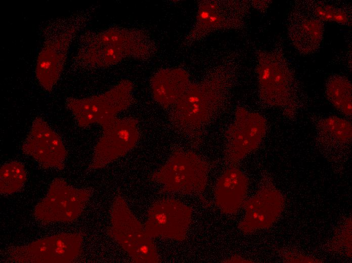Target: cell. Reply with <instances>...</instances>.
Masks as SVG:
<instances>
[{"label": "cell", "mask_w": 352, "mask_h": 263, "mask_svg": "<svg viewBox=\"0 0 352 263\" xmlns=\"http://www.w3.org/2000/svg\"><path fill=\"white\" fill-rule=\"evenodd\" d=\"M232 84L226 70H217L198 82H190L170 108L169 122L195 146L199 145L206 128L225 105Z\"/></svg>", "instance_id": "1"}, {"label": "cell", "mask_w": 352, "mask_h": 263, "mask_svg": "<svg viewBox=\"0 0 352 263\" xmlns=\"http://www.w3.org/2000/svg\"><path fill=\"white\" fill-rule=\"evenodd\" d=\"M156 52L155 41L145 30L111 26L81 34L72 66L87 69L105 68L126 58L146 61Z\"/></svg>", "instance_id": "2"}, {"label": "cell", "mask_w": 352, "mask_h": 263, "mask_svg": "<svg viewBox=\"0 0 352 263\" xmlns=\"http://www.w3.org/2000/svg\"><path fill=\"white\" fill-rule=\"evenodd\" d=\"M98 6L51 19L45 25L42 46L35 68L36 77L45 90L52 92L57 83L72 42L89 24Z\"/></svg>", "instance_id": "3"}, {"label": "cell", "mask_w": 352, "mask_h": 263, "mask_svg": "<svg viewBox=\"0 0 352 263\" xmlns=\"http://www.w3.org/2000/svg\"><path fill=\"white\" fill-rule=\"evenodd\" d=\"M209 171L208 163L201 156L192 151L177 149L149 179L162 185V193L201 194L206 189Z\"/></svg>", "instance_id": "4"}, {"label": "cell", "mask_w": 352, "mask_h": 263, "mask_svg": "<svg viewBox=\"0 0 352 263\" xmlns=\"http://www.w3.org/2000/svg\"><path fill=\"white\" fill-rule=\"evenodd\" d=\"M110 216L108 235L127 253L134 262H161L153 239L146 234L144 225L120 195L114 199Z\"/></svg>", "instance_id": "5"}, {"label": "cell", "mask_w": 352, "mask_h": 263, "mask_svg": "<svg viewBox=\"0 0 352 263\" xmlns=\"http://www.w3.org/2000/svg\"><path fill=\"white\" fill-rule=\"evenodd\" d=\"M134 89L133 82L124 79L99 95L83 98H67L65 105L79 127L85 128L94 124L101 125L133 105Z\"/></svg>", "instance_id": "6"}, {"label": "cell", "mask_w": 352, "mask_h": 263, "mask_svg": "<svg viewBox=\"0 0 352 263\" xmlns=\"http://www.w3.org/2000/svg\"><path fill=\"white\" fill-rule=\"evenodd\" d=\"M83 236L79 233H60L24 246L8 248L5 252L11 262L68 263L79 255Z\"/></svg>", "instance_id": "7"}, {"label": "cell", "mask_w": 352, "mask_h": 263, "mask_svg": "<svg viewBox=\"0 0 352 263\" xmlns=\"http://www.w3.org/2000/svg\"><path fill=\"white\" fill-rule=\"evenodd\" d=\"M101 126L102 134L94 148L90 170L103 168L125 156L140 139L139 120L135 117H116Z\"/></svg>", "instance_id": "8"}, {"label": "cell", "mask_w": 352, "mask_h": 263, "mask_svg": "<svg viewBox=\"0 0 352 263\" xmlns=\"http://www.w3.org/2000/svg\"><path fill=\"white\" fill-rule=\"evenodd\" d=\"M267 120L259 113L243 107H237L233 122L225 133L224 159L234 166L258 148L267 131Z\"/></svg>", "instance_id": "9"}, {"label": "cell", "mask_w": 352, "mask_h": 263, "mask_svg": "<svg viewBox=\"0 0 352 263\" xmlns=\"http://www.w3.org/2000/svg\"><path fill=\"white\" fill-rule=\"evenodd\" d=\"M91 195L89 190L75 188L64 180L56 178L46 196L35 206L34 214L46 223L73 221L81 215Z\"/></svg>", "instance_id": "10"}, {"label": "cell", "mask_w": 352, "mask_h": 263, "mask_svg": "<svg viewBox=\"0 0 352 263\" xmlns=\"http://www.w3.org/2000/svg\"><path fill=\"white\" fill-rule=\"evenodd\" d=\"M247 9V5L239 1H200L195 23L183 45H191L215 31L239 27Z\"/></svg>", "instance_id": "11"}, {"label": "cell", "mask_w": 352, "mask_h": 263, "mask_svg": "<svg viewBox=\"0 0 352 263\" xmlns=\"http://www.w3.org/2000/svg\"><path fill=\"white\" fill-rule=\"evenodd\" d=\"M256 71L259 95L265 104L284 107L292 103L294 80L281 57L269 52H260Z\"/></svg>", "instance_id": "12"}, {"label": "cell", "mask_w": 352, "mask_h": 263, "mask_svg": "<svg viewBox=\"0 0 352 263\" xmlns=\"http://www.w3.org/2000/svg\"><path fill=\"white\" fill-rule=\"evenodd\" d=\"M193 212L191 207L176 199L156 201L148 209L145 232L152 239L184 241L192 223Z\"/></svg>", "instance_id": "13"}, {"label": "cell", "mask_w": 352, "mask_h": 263, "mask_svg": "<svg viewBox=\"0 0 352 263\" xmlns=\"http://www.w3.org/2000/svg\"><path fill=\"white\" fill-rule=\"evenodd\" d=\"M21 150L44 169L64 168L67 152L62 139L40 117L33 120Z\"/></svg>", "instance_id": "14"}, {"label": "cell", "mask_w": 352, "mask_h": 263, "mask_svg": "<svg viewBox=\"0 0 352 263\" xmlns=\"http://www.w3.org/2000/svg\"><path fill=\"white\" fill-rule=\"evenodd\" d=\"M284 204L278 190L271 184H263L253 196L244 202L245 215L238 228L244 233H250L270 228L281 213Z\"/></svg>", "instance_id": "15"}, {"label": "cell", "mask_w": 352, "mask_h": 263, "mask_svg": "<svg viewBox=\"0 0 352 263\" xmlns=\"http://www.w3.org/2000/svg\"><path fill=\"white\" fill-rule=\"evenodd\" d=\"M249 180L239 168L231 166L217 180L214 195L216 206L226 214L237 212L247 194Z\"/></svg>", "instance_id": "16"}, {"label": "cell", "mask_w": 352, "mask_h": 263, "mask_svg": "<svg viewBox=\"0 0 352 263\" xmlns=\"http://www.w3.org/2000/svg\"><path fill=\"white\" fill-rule=\"evenodd\" d=\"M190 82L188 73L181 68L160 69L150 80L153 99L166 109L175 104Z\"/></svg>", "instance_id": "17"}, {"label": "cell", "mask_w": 352, "mask_h": 263, "mask_svg": "<svg viewBox=\"0 0 352 263\" xmlns=\"http://www.w3.org/2000/svg\"><path fill=\"white\" fill-rule=\"evenodd\" d=\"M289 35L294 47L303 54L314 52L320 46L323 25L315 17L297 14L289 25Z\"/></svg>", "instance_id": "18"}, {"label": "cell", "mask_w": 352, "mask_h": 263, "mask_svg": "<svg viewBox=\"0 0 352 263\" xmlns=\"http://www.w3.org/2000/svg\"><path fill=\"white\" fill-rule=\"evenodd\" d=\"M351 84L345 77L337 75L329 79L326 86V96L340 112L347 116L352 113Z\"/></svg>", "instance_id": "19"}, {"label": "cell", "mask_w": 352, "mask_h": 263, "mask_svg": "<svg viewBox=\"0 0 352 263\" xmlns=\"http://www.w3.org/2000/svg\"><path fill=\"white\" fill-rule=\"evenodd\" d=\"M26 179V171L22 163L13 161L3 164L0 169L1 193L9 195L18 192Z\"/></svg>", "instance_id": "20"}, {"label": "cell", "mask_w": 352, "mask_h": 263, "mask_svg": "<svg viewBox=\"0 0 352 263\" xmlns=\"http://www.w3.org/2000/svg\"><path fill=\"white\" fill-rule=\"evenodd\" d=\"M320 123L326 131L340 141H346L351 138V124L347 120L331 116L323 119Z\"/></svg>", "instance_id": "21"}, {"label": "cell", "mask_w": 352, "mask_h": 263, "mask_svg": "<svg viewBox=\"0 0 352 263\" xmlns=\"http://www.w3.org/2000/svg\"><path fill=\"white\" fill-rule=\"evenodd\" d=\"M314 13L315 17L320 20L333 21L340 24H345L348 20L346 13L329 5L316 6Z\"/></svg>", "instance_id": "22"}, {"label": "cell", "mask_w": 352, "mask_h": 263, "mask_svg": "<svg viewBox=\"0 0 352 263\" xmlns=\"http://www.w3.org/2000/svg\"><path fill=\"white\" fill-rule=\"evenodd\" d=\"M224 262H251V261H249L248 260L245 259L242 257L237 256L236 255H235L234 256L231 257L230 258L227 259L226 261H225Z\"/></svg>", "instance_id": "23"}]
</instances>
